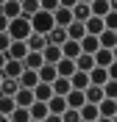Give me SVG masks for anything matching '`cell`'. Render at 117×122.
Instances as JSON below:
<instances>
[{"label":"cell","instance_id":"cell-37","mask_svg":"<svg viewBox=\"0 0 117 122\" xmlns=\"http://www.w3.org/2000/svg\"><path fill=\"white\" fill-rule=\"evenodd\" d=\"M6 28H8V20L0 14V33H6Z\"/></svg>","mask_w":117,"mask_h":122},{"label":"cell","instance_id":"cell-25","mask_svg":"<svg viewBox=\"0 0 117 122\" xmlns=\"http://www.w3.org/2000/svg\"><path fill=\"white\" fill-rule=\"evenodd\" d=\"M86 86H89V75H86V72H72V78H70V89L84 92Z\"/></svg>","mask_w":117,"mask_h":122},{"label":"cell","instance_id":"cell-20","mask_svg":"<svg viewBox=\"0 0 117 122\" xmlns=\"http://www.w3.org/2000/svg\"><path fill=\"white\" fill-rule=\"evenodd\" d=\"M17 83H20V89H33V86L39 83L36 72H31V69H22V75L17 78Z\"/></svg>","mask_w":117,"mask_h":122},{"label":"cell","instance_id":"cell-16","mask_svg":"<svg viewBox=\"0 0 117 122\" xmlns=\"http://www.w3.org/2000/svg\"><path fill=\"white\" fill-rule=\"evenodd\" d=\"M98 45L103 50H114L117 47V30H103L100 36H98Z\"/></svg>","mask_w":117,"mask_h":122},{"label":"cell","instance_id":"cell-8","mask_svg":"<svg viewBox=\"0 0 117 122\" xmlns=\"http://www.w3.org/2000/svg\"><path fill=\"white\" fill-rule=\"evenodd\" d=\"M25 56H28V47H25V42H11L6 50V58L8 61H22Z\"/></svg>","mask_w":117,"mask_h":122},{"label":"cell","instance_id":"cell-31","mask_svg":"<svg viewBox=\"0 0 117 122\" xmlns=\"http://www.w3.org/2000/svg\"><path fill=\"white\" fill-rule=\"evenodd\" d=\"M20 11H22V17L31 20V17L39 11V0H20Z\"/></svg>","mask_w":117,"mask_h":122},{"label":"cell","instance_id":"cell-41","mask_svg":"<svg viewBox=\"0 0 117 122\" xmlns=\"http://www.w3.org/2000/svg\"><path fill=\"white\" fill-rule=\"evenodd\" d=\"M0 122H8V117H3V114H0Z\"/></svg>","mask_w":117,"mask_h":122},{"label":"cell","instance_id":"cell-4","mask_svg":"<svg viewBox=\"0 0 117 122\" xmlns=\"http://www.w3.org/2000/svg\"><path fill=\"white\" fill-rule=\"evenodd\" d=\"M114 11V3H109V0H92L89 3V14L98 17V20H103L106 14H111Z\"/></svg>","mask_w":117,"mask_h":122},{"label":"cell","instance_id":"cell-19","mask_svg":"<svg viewBox=\"0 0 117 122\" xmlns=\"http://www.w3.org/2000/svg\"><path fill=\"white\" fill-rule=\"evenodd\" d=\"M20 75H22V61H6V67H3V78L17 81Z\"/></svg>","mask_w":117,"mask_h":122},{"label":"cell","instance_id":"cell-11","mask_svg":"<svg viewBox=\"0 0 117 122\" xmlns=\"http://www.w3.org/2000/svg\"><path fill=\"white\" fill-rule=\"evenodd\" d=\"M78 47H81V53H84V56H95L98 50H100V45H98V36H84L81 42H78Z\"/></svg>","mask_w":117,"mask_h":122},{"label":"cell","instance_id":"cell-36","mask_svg":"<svg viewBox=\"0 0 117 122\" xmlns=\"http://www.w3.org/2000/svg\"><path fill=\"white\" fill-rule=\"evenodd\" d=\"M8 45H11V39H8V33H0V53H6Z\"/></svg>","mask_w":117,"mask_h":122},{"label":"cell","instance_id":"cell-1","mask_svg":"<svg viewBox=\"0 0 117 122\" xmlns=\"http://www.w3.org/2000/svg\"><path fill=\"white\" fill-rule=\"evenodd\" d=\"M6 33H8L11 42H25V39L31 36V20H28V17H17V20H11L8 28H6Z\"/></svg>","mask_w":117,"mask_h":122},{"label":"cell","instance_id":"cell-14","mask_svg":"<svg viewBox=\"0 0 117 122\" xmlns=\"http://www.w3.org/2000/svg\"><path fill=\"white\" fill-rule=\"evenodd\" d=\"M50 92H53V97H67L70 94V81L67 78H56L50 83Z\"/></svg>","mask_w":117,"mask_h":122},{"label":"cell","instance_id":"cell-33","mask_svg":"<svg viewBox=\"0 0 117 122\" xmlns=\"http://www.w3.org/2000/svg\"><path fill=\"white\" fill-rule=\"evenodd\" d=\"M103 97L106 100H117V81H109V83H103Z\"/></svg>","mask_w":117,"mask_h":122},{"label":"cell","instance_id":"cell-32","mask_svg":"<svg viewBox=\"0 0 117 122\" xmlns=\"http://www.w3.org/2000/svg\"><path fill=\"white\" fill-rule=\"evenodd\" d=\"M8 122H31V117H28V108H14V111L8 114Z\"/></svg>","mask_w":117,"mask_h":122},{"label":"cell","instance_id":"cell-38","mask_svg":"<svg viewBox=\"0 0 117 122\" xmlns=\"http://www.w3.org/2000/svg\"><path fill=\"white\" fill-rule=\"evenodd\" d=\"M42 122H61V117H56V114H47Z\"/></svg>","mask_w":117,"mask_h":122},{"label":"cell","instance_id":"cell-5","mask_svg":"<svg viewBox=\"0 0 117 122\" xmlns=\"http://www.w3.org/2000/svg\"><path fill=\"white\" fill-rule=\"evenodd\" d=\"M114 58H117V56H114V50H103V47L92 56L95 67H103V69H111V67H114Z\"/></svg>","mask_w":117,"mask_h":122},{"label":"cell","instance_id":"cell-7","mask_svg":"<svg viewBox=\"0 0 117 122\" xmlns=\"http://www.w3.org/2000/svg\"><path fill=\"white\" fill-rule=\"evenodd\" d=\"M98 117L114 119V117H117V100H106V97H103L100 103H98Z\"/></svg>","mask_w":117,"mask_h":122},{"label":"cell","instance_id":"cell-22","mask_svg":"<svg viewBox=\"0 0 117 122\" xmlns=\"http://www.w3.org/2000/svg\"><path fill=\"white\" fill-rule=\"evenodd\" d=\"M84 100L89 103V106H98V103L103 100V89L100 86H86L84 89Z\"/></svg>","mask_w":117,"mask_h":122},{"label":"cell","instance_id":"cell-6","mask_svg":"<svg viewBox=\"0 0 117 122\" xmlns=\"http://www.w3.org/2000/svg\"><path fill=\"white\" fill-rule=\"evenodd\" d=\"M0 14L6 17L8 22L17 20V17H22V11H20V0H3V3H0Z\"/></svg>","mask_w":117,"mask_h":122},{"label":"cell","instance_id":"cell-9","mask_svg":"<svg viewBox=\"0 0 117 122\" xmlns=\"http://www.w3.org/2000/svg\"><path fill=\"white\" fill-rule=\"evenodd\" d=\"M36 78H39V83H47V86H50L59 75H56V67H53V64H42V67L36 69Z\"/></svg>","mask_w":117,"mask_h":122},{"label":"cell","instance_id":"cell-12","mask_svg":"<svg viewBox=\"0 0 117 122\" xmlns=\"http://www.w3.org/2000/svg\"><path fill=\"white\" fill-rule=\"evenodd\" d=\"M14 106H17V108H31V106H33V92H31V89H20V92L14 94Z\"/></svg>","mask_w":117,"mask_h":122},{"label":"cell","instance_id":"cell-24","mask_svg":"<svg viewBox=\"0 0 117 122\" xmlns=\"http://www.w3.org/2000/svg\"><path fill=\"white\" fill-rule=\"evenodd\" d=\"M28 117H31L33 122H42L47 117V103H36V100H33V106L28 108Z\"/></svg>","mask_w":117,"mask_h":122},{"label":"cell","instance_id":"cell-17","mask_svg":"<svg viewBox=\"0 0 117 122\" xmlns=\"http://www.w3.org/2000/svg\"><path fill=\"white\" fill-rule=\"evenodd\" d=\"M42 61L45 64H59L61 61V50L56 45H45V50H42Z\"/></svg>","mask_w":117,"mask_h":122},{"label":"cell","instance_id":"cell-35","mask_svg":"<svg viewBox=\"0 0 117 122\" xmlns=\"http://www.w3.org/2000/svg\"><path fill=\"white\" fill-rule=\"evenodd\" d=\"M61 122H81V117H78V111H72V108H67L61 114Z\"/></svg>","mask_w":117,"mask_h":122},{"label":"cell","instance_id":"cell-40","mask_svg":"<svg viewBox=\"0 0 117 122\" xmlns=\"http://www.w3.org/2000/svg\"><path fill=\"white\" fill-rule=\"evenodd\" d=\"M95 122H114V119H103V117H98V119H95Z\"/></svg>","mask_w":117,"mask_h":122},{"label":"cell","instance_id":"cell-39","mask_svg":"<svg viewBox=\"0 0 117 122\" xmlns=\"http://www.w3.org/2000/svg\"><path fill=\"white\" fill-rule=\"evenodd\" d=\"M6 61H8V58H6V53H0V72H3V67H6Z\"/></svg>","mask_w":117,"mask_h":122},{"label":"cell","instance_id":"cell-18","mask_svg":"<svg viewBox=\"0 0 117 122\" xmlns=\"http://www.w3.org/2000/svg\"><path fill=\"white\" fill-rule=\"evenodd\" d=\"M67 39H70V42H81V39L86 36V30H84V22H70L67 25Z\"/></svg>","mask_w":117,"mask_h":122},{"label":"cell","instance_id":"cell-10","mask_svg":"<svg viewBox=\"0 0 117 122\" xmlns=\"http://www.w3.org/2000/svg\"><path fill=\"white\" fill-rule=\"evenodd\" d=\"M70 22H72V14H70V8L59 6V8L53 11V25H56V28H67Z\"/></svg>","mask_w":117,"mask_h":122},{"label":"cell","instance_id":"cell-21","mask_svg":"<svg viewBox=\"0 0 117 122\" xmlns=\"http://www.w3.org/2000/svg\"><path fill=\"white\" fill-rule=\"evenodd\" d=\"M45 42H47V45H56V47H61L64 42H67V30H64V28H53V30H50V33L45 36Z\"/></svg>","mask_w":117,"mask_h":122},{"label":"cell","instance_id":"cell-2","mask_svg":"<svg viewBox=\"0 0 117 122\" xmlns=\"http://www.w3.org/2000/svg\"><path fill=\"white\" fill-rule=\"evenodd\" d=\"M53 14H47V11H36L31 17V33H39V36H47L50 30H53Z\"/></svg>","mask_w":117,"mask_h":122},{"label":"cell","instance_id":"cell-26","mask_svg":"<svg viewBox=\"0 0 117 122\" xmlns=\"http://www.w3.org/2000/svg\"><path fill=\"white\" fill-rule=\"evenodd\" d=\"M42 64H45V61H42V53H28L22 58V69H31V72H36Z\"/></svg>","mask_w":117,"mask_h":122},{"label":"cell","instance_id":"cell-27","mask_svg":"<svg viewBox=\"0 0 117 122\" xmlns=\"http://www.w3.org/2000/svg\"><path fill=\"white\" fill-rule=\"evenodd\" d=\"M64 111H67V103H64V97H50V100H47V114L61 117Z\"/></svg>","mask_w":117,"mask_h":122},{"label":"cell","instance_id":"cell-29","mask_svg":"<svg viewBox=\"0 0 117 122\" xmlns=\"http://www.w3.org/2000/svg\"><path fill=\"white\" fill-rule=\"evenodd\" d=\"M78 117H81V122H95V119H98V106L84 103V106L78 108Z\"/></svg>","mask_w":117,"mask_h":122},{"label":"cell","instance_id":"cell-34","mask_svg":"<svg viewBox=\"0 0 117 122\" xmlns=\"http://www.w3.org/2000/svg\"><path fill=\"white\" fill-rule=\"evenodd\" d=\"M14 108H17L14 106V97H0V114H3V117H8Z\"/></svg>","mask_w":117,"mask_h":122},{"label":"cell","instance_id":"cell-28","mask_svg":"<svg viewBox=\"0 0 117 122\" xmlns=\"http://www.w3.org/2000/svg\"><path fill=\"white\" fill-rule=\"evenodd\" d=\"M17 92H20V83L11 81V78H3V83H0V97H14Z\"/></svg>","mask_w":117,"mask_h":122},{"label":"cell","instance_id":"cell-42","mask_svg":"<svg viewBox=\"0 0 117 122\" xmlns=\"http://www.w3.org/2000/svg\"><path fill=\"white\" fill-rule=\"evenodd\" d=\"M0 83H3V72H0Z\"/></svg>","mask_w":117,"mask_h":122},{"label":"cell","instance_id":"cell-23","mask_svg":"<svg viewBox=\"0 0 117 122\" xmlns=\"http://www.w3.org/2000/svg\"><path fill=\"white\" fill-rule=\"evenodd\" d=\"M31 92H33V100H36V103H47V100L53 97V92H50V86H47V83H36Z\"/></svg>","mask_w":117,"mask_h":122},{"label":"cell","instance_id":"cell-15","mask_svg":"<svg viewBox=\"0 0 117 122\" xmlns=\"http://www.w3.org/2000/svg\"><path fill=\"white\" fill-rule=\"evenodd\" d=\"M53 67H56V75H59V78H67V81H70V78H72V72H75V61L61 58L59 64H53Z\"/></svg>","mask_w":117,"mask_h":122},{"label":"cell","instance_id":"cell-3","mask_svg":"<svg viewBox=\"0 0 117 122\" xmlns=\"http://www.w3.org/2000/svg\"><path fill=\"white\" fill-rule=\"evenodd\" d=\"M109 81H114V67L111 69H103V67L89 69V86H103V83H109Z\"/></svg>","mask_w":117,"mask_h":122},{"label":"cell","instance_id":"cell-13","mask_svg":"<svg viewBox=\"0 0 117 122\" xmlns=\"http://www.w3.org/2000/svg\"><path fill=\"white\" fill-rule=\"evenodd\" d=\"M59 50H61V58H67V61H75L78 56H81V47H78V42H70V39H67V42L59 47Z\"/></svg>","mask_w":117,"mask_h":122},{"label":"cell","instance_id":"cell-30","mask_svg":"<svg viewBox=\"0 0 117 122\" xmlns=\"http://www.w3.org/2000/svg\"><path fill=\"white\" fill-rule=\"evenodd\" d=\"M92 67H95L92 56H84V53H81V56L75 58V72H86V75H89V69H92Z\"/></svg>","mask_w":117,"mask_h":122},{"label":"cell","instance_id":"cell-43","mask_svg":"<svg viewBox=\"0 0 117 122\" xmlns=\"http://www.w3.org/2000/svg\"><path fill=\"white\" fill-rule=\"evenodd\" d=\"M31 122H33V119H31Z\"/></svg>","mask_w":117,"mask_h":122}]
</instances>
